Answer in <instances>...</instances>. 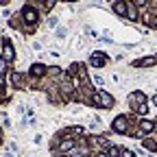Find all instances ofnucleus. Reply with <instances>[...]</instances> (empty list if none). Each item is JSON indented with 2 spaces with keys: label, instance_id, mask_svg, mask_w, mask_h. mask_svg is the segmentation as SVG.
Segmentation results:
<instances>
[{
  "label": "nucleus",
  "instance_id": "f257e3e1",
  "mask_svg": "<svg viewBox=\"0 0 157 157\" xmlns=\"http://www.w3.org/2000/svg\"><path fill=\"white\" fill-rule=\"evenodd\" d=\"M94 101H96L98 105H101V107H105V109H109V107L113 105V98H111L107 92H103V90L94 94Z\"/></svg>",
  "mask_w": 157,
  "mask_h": 157
},
{
  "label": "nucleus",
  "instance_id": "f03ea898",
  "mask_svg": "<svg viewBox=\"0 0 157 157\" xmlns=\"http://www.w3.org/2000/svg\"><path fill=\"white\" fill-rule=\"evenodd\" d=\"M113 131H118V133H124V131H127V118L118 116L116 120H113Z\"/></svg>",
  "mask_w": 157,
  "mask_h": 157
},
{
  "label": "nucleus",
  "instance_id": "7ed1b4c3",
  "mask_svg": "<svg viewBox=\"0 0 157 157\" xmlns=\"http://www.w3.org/2000/svg\"><path fill=\"white\" fill-rule=\"evenodd\" d=\"M92 63H94V66H103V63H105V52H94Z\"/></svg>",
  "mask_w": 157,
  "mask_h": 157
},
{
  "label": "nucleus",
  "instance_id": "20e7f679",
  "mask_svg": "<svg viewBox=\"0 0 157 157\" xmlns=\"http://www.w3.org/2000/svg\"><path fill=\"white\" fill-rule=\"evenodd\" d=\"M24 17H26V22H35V20H37V13L33 11V9H24Z\"/></svg>",
  "mask_w": 157,
  "mask_h": 157
},
{
  "label": "nucleus",
  "instance_id": "39448f33",
  "mask_svg": "<svg viewBox=\"0 0 157 157\" xmlns=\"http://www.w3.org/2000/svg\"><path fill=\"white\" fill-rule=\"evenodd\" d=\"M153 127H155V124H153L151 120H142V122H140V129H142L144 133H148V131H153Z\"/></svg>",
  "mask_w": 157,
  "mask_h": 157
},
{
  "label": "nucleus",
  "instance_id": "423d86ee",
  "mask_svg": "<svg viewBox=\"0 0 157 157\" xmlns=\"http://www.w3.org/2000/svg\"><path fill=\"white\" fill-rule=\"evenodd\" d=\"M2 55H5V59H7V61H11V59H13V48H11V44H7V46H5Z\"/></svg>",
  "mask_w": 157,
  "mask_h": 157
},
{
  "label": "nucleus",
  "instance_id": "0eeeda50",
  "mask_svg": "<svg viewBox=\"0 0 157 157\" xmlns=\"http://www.w3.org/2000/svg\"><path fill=\"white\" fill-rule=\"evenodd\" d=\"M72 146H74L72 140H63V142H61V151H63V153H66V151H72Z\"/></svg>",
  "mask_w": 157,
  "mask_h": 157
},
{
  "label": "nucleus",
  "instance_id": "6e6552de",
  "mask_svg": "<svg viewBox=\"0 0 157 157\" xmlns=\"http://www.w3.org/2000/svg\"><path fill=\"white\" fill-rule=\"evenodd\" d=\"M113 9H116V13H120V15H124V13H127V7H124L122 2H118V5H116Z\"/></svg>",
  "mask_w": 157,
  "mask_h": 157
},
{
  "label": "nucleus",
  "instance_id": "1a4fd4ad",
  "mask_svg": "<svg viewBox=\"0 0 157 157\" xmlns=\"http://www.w3.org/2000/svg\"><path fill=\"white\" fill-rule=\"evenodd\" d=\"M144 146H146L148 151H157V144H155L153 140H144Z\"/></svg>",
  "mask_w": 157,
  "mask_h": 157
},
{
  "label": "nucleus",
  "instance_id": "9d476101",
  "mask_svg": "<svg viewBox=\"0 0 157 157\" xmlns=\"http://www.w3.org/2000/svg\"><path fill=\"white\" fill-rule=\"evenodd\" d=\"M31 72H33V74H37V76H39V74H44V66H33V68H31Z\"/></svg>",
  "mask_w": 157,
  "mask_h": 157
},
{
  "label": "nucleus",
  "instance_id": "9b49d317",
  "mask_svg": "<svg viewBox=\"0 0 157 157\" xmlns=\"http://www.w3.org/2000/svg\"><path fill=\"white\" fill-rule=\"evenodd\" d=\"M94 83H96V85H103L105 81H103V76H101V74H94Z\"/></svg>",
  "mask_w": 157,
  "mask_h": 157
},
{
  "label": "nucleus",
  "instance_id": "f8f14e48",
  "mask_svg": "<svg viewBox=\"0 0 157 157\" xmlns=\"http://www.w3.org/2000/svg\"><path fill=\"white\" fill-rule=\"evenodd\" d=\"M118 153H120V151H118L116 146H111V148H109V157H118Z\"/></svg>",
  "mask_w": 157,
  "mask_h": 157
},
{
  "label": "nucleus",
  "instance_id": "ddd939ff",
  "mask_svg": "<svg viewBox=\"0 0 157 157\" xmlns=\"http://www.w3.org/2000/svg\"><path fill=\"white\" fill-rule=\"evenodd\" d=\"M120 155H122V157H133V153H131V151H122Z\"/></svg>",
  "mask_w": 157,
  "mask_h": 157
},
{
  "label": "nucleus",
  "instance_id": "4468645a",
  "mask_svg": "<svg viewBox=\"0 0 157 157\" xmlns=\"http://www.w3.org/2000/svg\"><path fill=\"white\" fill-rule=\"evenodd\" d=\"M153 103H155V105H157V96H155V98H153Z\"/></svg>",
  "mask_w": 157,
  "mask_h": 157
},
{
  "label": "nucleus",
  "instance_id": "2eb2a0df",
  "mask_svg": "<svg viewBox=\"0 0 157 157\" xmlns=\"http://www.w3.org/2000/svg\"><path fill=\"white\" fill-rule=\"evenodd\" d=\"M98 157H107V155H98Z\"/></svg>",
  "mask_w": 157,
  "mask_h": 157
}]
</instances>
